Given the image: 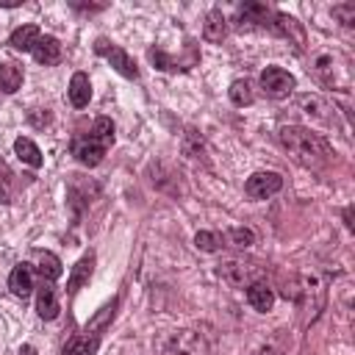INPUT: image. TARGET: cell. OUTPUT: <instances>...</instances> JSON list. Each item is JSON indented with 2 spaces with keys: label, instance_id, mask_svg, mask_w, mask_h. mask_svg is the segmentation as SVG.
I'll return each instance as SVG.
<instances>
[{
  "label": "cell",
  "instance_id": "30bf717a",
  "mask_svg": "<svg viewBox=\"0 0 355 355\" xmlns=\"http://www.w3.org/2000/svg\"><path fill=\"white\" fill-rule=\"evenodd\" d=\"M58 311H61V302H58L55 286H53V283H42V288L36 291V313H39L44 322H50V319L58 316Z\"/></svg>",
  "mask_w": 355,
  "mask_h": 355
},
{
  "label": "cell",
  "instance_id": "e0dca14e",
  "mask_svg": "<svg viewBox=\"0 0 355 355\" xmlns=\"http://www.w3.org/2000/svg\"><path fill=\"white\" fill-rule=\"evenodd\" d=\"M247 302L258 311V313H266V311H272V305H275V291L261 280V283H252L250 288H247Z\"/></svg>",
  "mask_w": 355,
  "mask_h": 355
},
{
  "label": "cell",
  "instance_id": "4fadbf2b",
  "mask_svg": "<svg viewBox=\"0 0 355 355\" xmlns=\"http://www.w3.org/2000/svg\"><path fill=\"white\" fill-rule=\"evenodd\" d=\"M67 97L75 108H86L89 100H92V80L86 72H75L72 80H69V89H67Z\"/></svg>",
  "mask_w": 355,
  "mask_h": 355
},
{
  "label": "cell",
  "instance_id": "6da1fadb",
  "mask_svg": "<svg viewBox=\"0 0 355 355\" xmlns=\"http://www.w3.org/2000/svg\"><path fill=\"white\" fill-rule=\"evenodd\" d=\"M277 139H280V144L286 147V153H288L300 166H308V169L324 166V164L330 161V155H333L330 144H327L319 133H313V130H308V128H300V125H283V128L277 130Z\"/></svg>",
  "mask_w": 355,
  "mask_h": 355
},
{
  "label": "cell",
  "instance_id": "8992f818",
  "mask_svg": "<svg viewBox=\"0 0 355 355\" xmlns=\"http://www.w3.org/2000/svg\"><path fill=\"white\" fill-rule=\"evenodd\" d=\"M166 355H208V341L197 330H178L166 338Z\"/></svg>",
  "mask_w": 355,
  "mask_h": 355
},
{
  "label": "cell",
  "instance_id": "d6986e66",
  "mask_svg": "<svg viewBox=\"0 0 355 355\" xmlns=\"http://www.w3.org/2000/svg\"><path fill=\"white\" fill-rule=\"evenodd\" d=\"M97 347H100V336H75V338H69L67 341V347H64V352L61 355H97Z\"/></svg>",
  "mask_w": 355,
  "mask_h": 355
},
{
  "label": "cell",
  "instance_id": "277c9868",
  "mask_svg": "<svg viewBox=\"0 0 355 355\" xmlns=\"http://www.w3.org/2000/svg\"><path fill=\"white\" fill-rule=\"evenodd\" d=\"M94 53L97 55H103L122 78H130V80H136L139 78V67H136V61L119 47V44H114V42H108L105 36H100L97 42H94Z\"/></svg>",
  "mask_w": 355,
  "mask_h": 355
},
{
  "label": "cell",
  "instance_id": "484cf974",
  "mask_svg": "<svg viewBox=\"0 0 355 355\" xmlns=\"http://www.w3.org/2000/svg\"><path fill=\"white\" fill-rule=\"evenodd\" d=\"M114 308H116V300H111L108 305H103L100 313H97L92 322H86V333H94V336H97V330H103V327L108 324V319L114 316Z\"/></svg>",
  "mask_w": 355,
  "mask_h": 355
},
{
  "label": "cell",
  "instance_id": "603a6c76",
  "mask_svg": "<svg viewBox=\"0 0 355 355\" xmlns=\"http://www.w3.org/2000/svg\"><path fill=\"white\" fill-rule=\"evenodd\" d=\"M194 247L202 250V252H219L225 247V239L222 233H214V230H200L194 236Z\"/></svg>",
  "mask_w": 355,
  "mask_h": 355
},
{
  "label": "cell",
  "instance_id": "7a4b0ae2",
  "mask_svg": "<svg viewBox=\"0 0 355 355\" xmlns=\"http://www.w3.org/2000/svg\"><path fill=\"white\" fill-rule=\"evenodd\" d=\"M216 272L233 288H250L252 283H261L263 277V266L258 261H244V258H227L219 263Z\"/></svg>",
  "mask_w": 355,
  "mask_h": 355
},
{
  "label": "cell",
  "instance_id": "cb8c5ba5",
  "mask_svg": "<svg viewBox=\"0 0 355 355\" xmlns=\"http://www.w3.org/2000/svg\"><path fill=\"white\" fill-rule=\"evenodd\" d=\"M147 55H150V61H153L158 69H189V67H186L180 58H172V55H166L161 47H150V53H147Z\"/></svg>",
  "mask_w": 355,
  "mask_h": 355
},
{
  "label": "cell",
  "instance_id": "ba28073f",
  "mask_svg": "<svg viewBox=\"0 0 355 355\" xmlns=\"http://www.w3.org/2000/svg\"><path fill=\"white\" fill-rule=\"evenodd\" d=\"M105 150H108V147H105L100 139H94L92 133L72 139V155H75L83 166H97V164L105 158Z\"/></svg>",
  "mask_w": 355,
  "mask_h": 355
},
{
  "label": "cell",
  "instance_id": "ac0fdd59",
  "mask_svg": "<svg viewBox=\"0 0 355 355\" xmlns=\"http://www.w3.org/2000/svg\"><path fill=\"white\" fill-rule=\"evenodd\" d=\"M14 153H17V158L22 161V164H28V166H33V169H39L42 166V150L28 139V136H19L17 141H14Z\"/></svg>",
  "mask_w": 355,
  "mask_h": 355
},
{
  "label": "cell",
  "instance_id": "d4e9b609",
  "mask_svg": "<svg viewBox=\"0 0 355 355\" xmlns=\"http://www.w3.org/2000/svg\"><path fill=\"white\" fill-rule=\"evenodd\" d=\"M89 133H92L94 139H100L105 147H111V144H114V122H111L108 116H97Z\"/></svg>",
  "mask_w": 355,
  "mask_h": 355
},
{
  "label": "cell",
  "instance_id": "83f0119b",
  "mask_svg": "<svg viewBox=\"0 0 355 355\" xmlns=\"http://www.w3.org/2000/svg\"><path fill=\"white\" fill-rule=\"evenodd\" d=\"M11 169L6 166V161H0V202L11 200Z\"/></svg>",
  "mask_w": 355,
  "mask_h": 355
},
{
  "label": "cell",
  "instance_id": "9a60e30c",
  "mask_svg": "<svg viewBox=\"0 0 355 355\" xmlns=\"http://www.w3.org/2000/svg\"><path fill=\"white\" fill-rule=\"evenodd\" d=\"M31 53H33V58H36L39 64L53 67V64H58V61H61V42H58L55 36H42Z\"/></svg>",
  "mask_w": 355,
  "mask_h": 355
},
{
  "label": "cell",
  "instance_id": "8fae6325",
  "mask_svg": "<svg viewBox=\"0 0 355 355\" xmlns=\"http://www.w3.org/2000/svg\"><path fill=\"white\" fill-rule=\"evenodd\" d=\"M202 36H205V42H211V44H222V42H225V36H227V19H225L222 8H211V11L205 14Z\"/></svg>",
  "mask_w": 355,
  "mask_h": 355
},
{
  "label": "cell",
  "instance_id": "ffe728a7",
  "mask_svg": "<svg viewBox=\"0 0 355 355\" xmlns=\"http://www.w3.org/2000/svg\"><path fill=\"white\" fill-rule=\"evenodd\" d=\"M22 86V67L14 61H3L0 64V89L6 94H14Z\"/></svg>",
  "mask_w": 355,
  "mask_h": 355
},
{
  "label": "cell",
  "instance_id": "3957f363",
  "mask_svg": "<svg viewBox=\"0 0 355 355\" xmlns=\"http://www.w3.org/2000/svg\"><path fill=\"white\" fill-rule=\"evenodd\" d=\"M275 17H277V11L263 6V3H241V6H236V28H241V31L266 28V31L277 33Z\"/></svg>",
  "mask_w": 355,
  "mask_h": 355
},
{
  "label": "cell",
  "instance_id": "44dd1931",
  "mask_svg": "<svg viewBox=\"0 0 355 355\" xmlns=\"http://www.w3.org/2000/svg\"><path fill=\"white\" fill-rule=\"evenodd\" d=\"M222 239H225V247H236V250H247L255 244V233L250 227H233L222 233Z\"/></svg>",
  "mask_w": 355,
  "mask_h": 355
},
{
  "label": "cell",
  "instance_id": "2e32d148",
  "mask_svg": "<svg viewBox=\"0 0 355 355\" xmlns=\"http://www.w3.org/2000/svg\"><path fill=\"white\" fill-rule=\"evenodd\" d=\"M39 39H42V33H39V28H36V25H19V28H14V31H11L8 44H11L14 50L31 53V50L36 47V42H39Z\"/></svg>",
  "mask_w": 355,
  "mask_h": 355
},
{
  "label": "cell",
  "instance_id": "5b68a950",
  "mask_svg": "<svg viewBox=\"0 0 355 355\" xmlns=\"http://www.w3.org/2000/svg\"><path fill=\"white\" fill-rule=\"evenodd\" d=\"M294 86H297L294 75H291L288 69H283V67H266V69L261 72V89H263V94L272 97V100L288 97V94L294 92Z\"/></svg>",
  "mask_w": 355,
  "mask_h": 355
},
{
  "label": "cell",
  "instance_id": "5bb4252c",
  "mask_svg": "<svg viewBox=\"0 0 355 355\" xmlns=\"http://www.w3.org/2000/svg\"><path fill=\"white\" fill-rule=\"evenodd\" d=\"M92 272H94V255L89 252V255H83V258L72 266V272H69V277H67V291H69V294H78V291L89 283Z\"/></svg>",
  "mask_w": 355,
  "mask_h": 355
},
{
  "label": "cell",
  "instance_id": "9c48e42d",
  "mask_svg": "<svg viewBox=\"0 0 355 355\" xmlns=\"http://www.w3.org/2000/svg\"><path fill=\"white\" fill-rule=\"evenodd\" d=\"M8 288L19 300L31 297V291H33V266L31 263H17L8 275Z\"/></svg>",
  "mask_w": 355,
  "mask_h": 355
},
{
  "label": "cell",
  "instance_id": "7402d4cb",
  "mask_svg": "<svg viewBox=\"0 0 355 355\" xmlns=\"http://www.w3.org/2000/svg\"><path fill=\"white\" fill-rule=\"evenodd\" d=\"M227 94H230V103H233V105H239V108L252 105V100H255L250 80H233V83H230V89H227Z\"/></svg>",
  "mask_w": 355,
  "mask_h": 355
},
{
  "label": "cell",
  "instance_id": "f1b7e54d",
  "mask_svg": "<svg viewBox=\"0 0 355 355\" xmlns=\"http://www.w3.org/2000/svg\"><path fill=\"white\" fill-rule=\"evenodd\" d=\"M19 355H36V349H33L31 344H22V347H19Z\"/></svg>",
  "mask_w": 355,
  "mask_h": 355
},
{
  "label": "cell",
  "instance_id": "f546056e",
  "mask_svg": "<svg viewBox=\"0 0 355 355\" xmlns=\"http://www.w3.org/2000/svg\"><path fill=\"white\" fill-rule=\"evenodd\" d=\"M255 355H283V352H277V349H272V347H263V349H258Z\"/></svg>",
  "mask_w": 355,
  "mask_h": 355
},
{
  "label": "cell",
  "instance_id": "7c38bea8",
  "mask_svg": "<svg viewBox=\"0 0 355 355\" xmlns=\"http://www.w3.org/2000/svg\"><path fill=\"white\" fill-rule=\"evenodd\" d=\"M33 272L42 277V283H53V280L61 277L64 266H61V261H58L55 252H50V250H39V252H36V266H33Z\"/></svg>",
  "mask_w": 355,
  "mask_h": 355
},
{
  "label": "cell",
  "instance_id": "52a82bcc",
  "mask_svg": "<svg viewBox=\"0 0 355 355\" xmlns=\"http://www.w3.org/2000/svg\"><path fill=\"white\" fill-rule=\"evenodd\" d=\"M283 189V178L277 172H255L244 183V194L252 200H266Z\"/></svg>",
  "mask_w": 355,
  "mask_h": 355
},
{
  "label": "cell",
  "instance_id": "4316f807",
  "mask_svg": "<svg viewBox=\"0 0 355 355\" xmlns=\"http://www.w3.org/2000/svg\"><path fill=\"white\" fill-rule=\"evenodd\" d=\"M333 17L341 19V25L352 28L355 25V3H341V6H333Z\"/></svg>",
  "mask_w": 355,
  "mask_h": 355
}]
</instances>
